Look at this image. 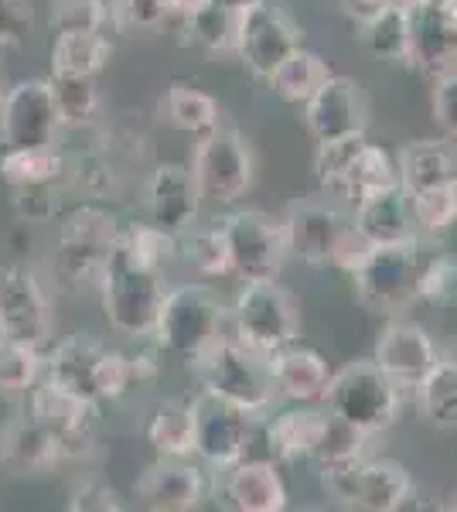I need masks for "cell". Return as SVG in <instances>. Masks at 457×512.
Listing matches in <instances>:
<instances>
[{
  "instance_id": "obj_28",
  "label": "cell",
  "mask_w": 457,
  "mask_h": 512,
  "mask_svg": "<svg viewBox=\"0 0 457 512\" xmlns=\"http://www.w3.org/2000/svg\"><path fill=\"white\" fill-rule=\"evenodd\" d=\"M355 24H359L362 48L372 59L406 65L410 59V7L403 0H386Z\"/></svg>"
},
{
  "instance_id": "obj_53",
  "label": "cell",
  "mask_w": 457,
  "mask_h": 512,
  "mask_svg": "<svg viewBox=\"0 0 457 512\" xmlns=\"http://www.w3.org/2000/svg\"><path fill=\"white\" fill-rule=\"evenodd\" d=\"M342 4V11L348 14V18H355V21H362L365 14H372L376 7H382L386 0H338Z\"/></svg>"
},
{
  "instance_id": "obj_37",
  "label": "cell",
  "mask_w": 457,
  "mask_h": 512,
  "mask_svg": "<svg viewBox=\"0 0 457 512\" xmlns=\"http://www.w3.org/2000/svg\"><path fill=\"white\" fill-rule=\"evenodd\" d=\"M164 113H168V120L181 130V134H188L195 140L212 134V130L222 123L215 96H209L198 86H191V82H171L168 93H164Z\"/></svg>"
},
{
  "instance_id": "obj_12",
  "label": "cell",
  "mask_w": 457,
  "mask_h": 512,
  "mask_svg": "<svg viewBox=\"0 0 457 512\" xmlns=\"http://www.w3.org/2000/svg\"><path fill=\"white\" fill-rule=\"evenodd\" d=\"M229 243L232 274L243 280H277L284 270L290 246L284 219H273L260 209H239L219 219Z\"/></svg>"
},
{
  "instance_id": "obj_27",
  "label": "cell",
  "mask_w": 457,
  "mask_h": 512,
  "mask_svg": "<svg viewBox=\"0 0 457 512\" xmlns=\"http://www.w3.org/2000/svg\"><path fill=\"white\" fill-rule=\"evenodd\" d=\"M324 420H328V410H318L314 403H294V407L273 414L267 424L270 454L277 461H311Z\"/></svg>"
},
{
  "instance_id": "obj_47",
  "label": "cell",
  "mask_w": 457,
  "mask_h": 512,
  "mask_svg": "<svg viewBox=\"0 0 457 512\" xmlns=\"http://www.w3.org/2000/svg\"><path fill=\"white\" fill-rule=\"evenodd\" d=\"M417 301L457 304V256H430V260H423Z\"/></svg>"
},
{
  "instance_id": "obj_35",
  "label": "cell",
  "mask_w": 457,
  "mask_h": 512,
  "mask_svg": "<svg viewBox=\"0 0 457 512\" xmlns=\"http://www.w3.org/2000/svg\"><path fill=\"white\" fill-rule=\"evenodd\" d=\"M331 76V65L321 59L318 52H307V48H294L284 62L277 65V72L267 79L273 96L280 103H290V106H304L318 89L324 86V79Z\"/></svg>"
},
{
  "instance_id": "obj_19",
  "label": "cell",
  "mask_w": 457,
  "mask_h": 512,
  "mask_svg": "<svg viewBox=\"0 0 457 512\" xmlns=\"http://www.w3.org/2000/svg\"><path fill=\"white\" fill-rule=\"evenodd\" d=\"M304 123L314 144L365 134L369 130V103H365L362 86L355 79L331 72L318 93L304 103Z\"/></svg>"
},
{
  "instance_id": "obj_56",
  "label": "cell",
  "mask_w": 457,
  "mask_h": 512,
  "mask_svg": "<svg viewBox=\"0 0 457 512\" xmlns=\"http://www.w3.org/2000/svg\"><path fill=\"white\" fill-rule=\"evenodd\" d=\"M0 52H4V48H0ZM0 79H4V69H0ZM0 96H4V86H0Z\"/></svg>"
},
{
  "instance_id": "obj_44",
  "label": "cell",
  "mask_w": 457,
  "mask_h": 512,
  "mask_svg": "<svg viewBox=\"0 0 457 512\" xmlns=\"http://www.w3.org/2000/svg\"><path fill=\"white\" fill-rule=\"evenodd\" d=\"M362 140H365V134L342 137V140H324V144H318V151H314V178H318V185L328 195L342 192V178L348 171V161L355 158V151L362 147Z\"/></svg>"
},
{
  "instance_id": "obj_18",
  "label": "cell",
  "mask_w": 457,
  "mask_h": 512,
  "mask_svg": "<svg viewBox=\"0 0 457 512\" xmlns=\"http://www.w3.org/2000/svg\"><path fill=\"white\" fill-rule=\"evenodd\" d=\"M410 69L437 79L457 69V0L410 7Z\"/></svg>"
},
{
  "instance_id": "obj_46",
  "label": "cell",
  "mask_w": 457,
  "mask_h": 512,
  "mask_svg": "<svg viewBox=\"0 0 457 512\" xmlns=\"http://www.w3.org/2000/svg\"><path fill=\"white\" fill-rule=\"evenodd\" d=\"M110 0H52L55 31H106Z\"/></svg>"
},
{
  "instance_id": "obj_52",
  "label": "cell",
  "mask_w": 457,
  "mask_h": 512,
  "mask_svg": "<svg viewBox=\"0 0 457 512\" xmlns=\"http://www.w3.org/2000/svg\"><path fill=\"white\" fill-rule=\"evenodd\" d=\"M164 4V18L174 21V24H181V21H188L191 14L198 11V7L205 4V0H161Z\"/></svg>"
},
{
  "instance_id": "obj_25",
  "label": "cell",
  "mask_w": 457,
  "mask_h": 512,
  "mask_svg": "<svg viewBox=\"0 0 457 512\" xmlns=\"http://www.w3.org/2000/svg\"><path fill=\"white\" fill-rule=\"evenodd\" d=\"M226 499L239 512H284L290 495L273 461L243 458L226 475Z\"/></svg>"
},
{
  "instance_id": "obj_58",
  "label": "cell",
  "mask_w": 457,
  "mask_h": 512,
  "mask_svg": "<svg viewBox=\"0 0 457 512\" xmlns=\"http://www.w3.org/2000/svg\"><path fill=\"white\" fill-rule=\"evenodd\" d=\"M454 362H457V359H454Z\"/></svg>"
},
{
  "instance_id": "obj_14",
  "label": "cell",
  "mask_w": 457,
  "mask_h": 512,
  "mask_svg": "<svg viewBox=\"0 0 457 512\" xmlns=\"http://www.w3.org/2000/svg\"><path fill=\"white\" fill-rule=\"evenodd\" d=\"M28 414L58 437L62 458L82 461L96 451V403L82 400L79 393L58 386L55 379L41 376L31 386Z\"/></svg>"
},
{
  "instance_id": "obj_21",
  "label": "cell",
  "mask_w": 457,
  "mask_h": 512,
  "mask_svg": "<svg viewBox=\"0 0 457 512\" xmlns=\"http://www.w3.org/2000/svg\"><path fill=\"white\" fill-rule=\"evenodd\" d=\"M372 359L379 362V369L393 379L396 386L406 393L420 383L423 376L434 369V362L440 359L434 338L423 325L406 318H393L376 338V355Z\"/></svg>"
},
{
  "instance_id": "obj_33",
  "label": "cell",
  "mask_w": 457,
  "mask_h": 512,
  "mask_svg": "<svg viewBox=\"0 0 457 512\" xmlns=\"http://www.w3.org/2000/svg\"><path fill=\"white\" fill-rule=\"evenodd\" d=\"M393 185H400L396 158L382 144H369V140H362V147L355 151V158L348 161V171L342 178V192H338V198H348L352 205H359L362 198L386 192V188H393Z\"/></svg>"
},
{
  "instance_id": "obj_11",
  "label": "cell",
  "mask_w": 457,
  "mask_h": 512,
  "mask_svg": "<svg viewBox=\"0 0 457 512\" xmlns=\"http://www.w3.org/2000/svg\"><path fill=\"white\" fill-rule=\"evenodd\" d=\"M103 297V315L110 328L123 338H144L154 332L157 308L164 301V284L157 270L134 267L113 253V263L99 287Z\"/></svg>"
},
{
  "instance_id": "obj_39",
  "label": "cell",
  "mask_w": 457,
  "mask_h": 512,
  "mask_svg": "<svg viewBox=\"0 0 457 512\" xmlns=\"http://www.w3.org/2000/svg\"><path fill=\"white\" fill-rule=\"evenodd\" d=\"M406 195H410V212H413L417 233L437 239V236H447L457 226V178L420 188V192H406Z\"/></svg>"
},
{
  "instance_id": "obj_57",
  "label": "cell",
  "mask_w": 457,
  "mask_h": 512,
  "mask_svg": "<svg viewBox=\"0 0 457 512\" xmlns=\"http://www.w3.org/2000/svg\"><path fill=\"white\" fill-rule=\"evenodd\" d=\"M451 509H454V512H457V495H454V502H451Z\"/></svg>"
},
{
  "instance_id": "obj_54",
  "label": "cell",
  "mask_w": 457,
  "mask_h": 512,
  "mask_svg": "<svg viewBox=\"0 0 457 512\" xmlns=\"http://www.w3.org/2000/svg\"><path fill=\"white\" fill-rule=\"evenodd\" d=\"M212 4H219V7H232V11H249V7L263 4V0H212Z\"/></svg>"
},
{
  "instance_id": "obj_55",
  "label": "cell",
  "mask_w": 457,
  "mask_h": 512,
  "mask_svg": "<svg viewBox=\"0 0 457 512\" xmlns=\"http://www.w3.org/2000/svg\"><path fill=\"white\" fill-rule=\"evenodd\" d=\"M406 7H417V4H427V0H403Z\"/></svg>"
},
{
  "instance_id": "obj_40",
  "label": "cell",
  "mask_w": 457,
  "mask_h": 512,
  "mask_svg": "<svg viewBox=\"0 0 457 512\" xmlns=\"http://www.w3.org/2000/svg\"><path fill=\"white\" fill-rule=\"evenodd\" d=\"M181 256L195 274L202 277H226L232 274V260H229V243H226V233H222L219 222L212 226H202V229H185L181 233V243H178Z\"/></svg>"
},
{
  "instance_id": "obj_6",
  "label": "cell",
  "mask_w": 457,
  "mask_h": 512,
  "mask_svg": "<svg viewBox=\"0 0 457 512\" xmlns=\"http://www.w3.org/2000/svg\"><path fill=\"white\" fill-rule=\"evenodd\" d=\"M328 414L342 417L345 424L359 427L365 434H382L400 420L403 390L379 369L376 359L345 362L338 373H331L328 393H324Z\"/></svg>"
},
{
  "instance_id": "obj_45",
  "label": "cell",
  "mask_w": 457,
  "mask_h": 512,
  "mask_svg": "<svg viewBox=\"0 0 457 512\" xmlns=\"http://www.w3.org/2000/svg\"><path fill=\"white\" fill-rule=\"evenodd\" d=\"M161 24H168L161 0H110V28L120 35H151Z\"/></svg>"
},
{
  "instance_id": "obj_42",
  "label": "cell",
  "mask_w": 457,
  "mask_h": 512,
  "mask_svg": "<svg viewBox=\"0 0 457 512\" xmlns=\"http://www.w3.org/2000/svg\"><path fill=\"white\" fill-rule=\"evenodd\" d=\"M365 444H369V434L359 431V427L345 424L342 417L328 414L324 420V431H321V441L314 448L311 461L318 465V472L324 468H345V465H355V461L365 458Z\"/></svg>"
},
{
  "instance_id": "obj_32",
  "label": "cell",
  "mask_w": 457,
  "mask_h": 512,
  "mask_svg": "<svg viewBox=\"0 0 457 512\" xmlns=\"http://www.w3.org/2000/svg\"><path fill=\"white\" fill-rule=\"evenodd\" d=\"M113 48L103 31H55L52 41V76H86L96 79L106 69Z\"/></svg>"
},
{
  "instance_id": "obj_9",
  "label": "cell",
  "mask_w": 457,
  "mask_h": 512,
  "mask_svg": "<svg viewBox=\"0 0 457 512\" xmlns=\"http://www.w3.org/2000/svg\"><path fill=\"white\" fill-rule=\"evenodd\" d=\"M321 485L338 506L396 512L413 502V478L393 458H362L345 468H324Z\"/></svg>"
},
{
  "instance_id": "obj_48",
  "label": "cell",
  "mask_w": 457,
  "mask_h": 512,
  "mask_svg": "<svg viewBox=\"0 0 457 512\" xmlns=\"http://www.w3.org/2000/svg\"><path fill=\"white\" fill-rule=\"evenodd\" d=\"M62 209V185H35V188H14V212L24 222L45 226Z\"/></svg>"
},
{
  "instance_id": "obj_4",
  "label": "cell",
  "mask_w": 457,
  "mask_h": 512,
  "mask_svg": "<svg viewBox=\"0 0 457 512\" xmlns=\"http://www.w3.org/2000/svg\"><path fill=\"white\" fill-rule=\"evenodd\" d=\"M420 239H400V243H365L362 256L348 270L362 308L372 315H400L417 301V280H420Z\"/></svg>"
},
{
  "instance_id": "obj_1",
  "label": "cell",
  "mask_w": 457,
  "mask_h": 512,
  "mask_svg": "<svg viewBox=\"0 0 457 512\" xmlns=\"http://www.w3.org/2000/svg\"><path fill=\"white\" fill-rule=\"evenodd\" d=\"M120 222L103 205H76L58 226L55 243V277L72 294H99L103 277L113 263Z\"/></svg>"
},
{
  "instance_id": "obj_5",
  "label": "cell",
  "mask_w": 457,
  "mask_h": 512,
  "mask_svg": "<svg viewBox=\"0 0 457 512\" xmlns=\"http://www.w3.org/2000/svg\"><path fill=\"white\" fill-rule=\"evenodd\" d=\"M226 325L229 311L209 284H181L164 291L151 335L164 352L195 362L226 335Z\"/></svg>"
},
{
  "instance_id": "obj_29",
  "label": "cell",
  "mask_w": 457,
  "mask_h": 512,
  "mask_svg": "<svg viewBox=\"0 0 457 512\" xmlns=\"http://www.w3.org/2000/svg\"><path fill=\"white\" fill-rule=\"evenodd\" d=\"M69 178V158L48 147H0V181L7 188H35V185H62Z\"/></svg>"
},
{
  "instance_id": "obj_3",
  "label": "cell",
  "mask_w": 457,
  "mask_h": 512,
  "mask_svg": "<svg viewBox=\"0 0 457 512\" xmlns=\"http://www.w3.org/2000/svg\"><path fill=\"white\" fill-rule=\"evenodd\" d=\"M45 376L89 403L120 400L134 386V362L93 335H69L45 355Z\"/></svg>"
},
{
  "instance_id": "obj_41",
  "label": "cell",
  "mask_w": 457,
  "mask_h": 512,
  "mask_svg": "<svg viewBox=\"0 0 457 512\" xmlns=\"http://www.w3.org/2000/svg\"><path fill=\"white\" fill-rule=\"evenodd\" d=\"M45 376V352L21 338L0 335V393H28Z\"/></svg>"
},
{
  "instance_id": "obj_16",
  "label": "cell",
  "mask_w": 457,
  "mask_h": 512,
  "mask_svg": "<svg viewBox=\"0 0 457 512\" xmlns=\"http://www.w3.org/2000/svg\"><path fill=\"white\" fill-rule=\"evenodd\" d=\"M294 48H301V24L290 18L284 7L263 0V4L243 11L236 55L256 79H270Z\"/></svg>"
},
{
  "instance_id": "obj_43",
  "label": "cell",
  "mask_w": 457,
  "mask_h": 512,
  "mask_svg": "<svg viewBox=\"0 0 457 512\" xmlns=\"http://www.w3.org/2000/svg\"><path fill=\"white\" fill-rule=\"evenodd\" d=\"M52 93L65 127H89L99 117L96 79L86 76H52Z\"/></svg>"
},
{
  "instance_id": "obj_51",
  "label": "cell",
  "mask_w": 457,
  "mask_h": 512,
  "mask_svg": "<svg viewBox=\"0 0 457 512\" xmlns=\"http://www.w3.org/2000/svg\"><path fill=\"white\" fill-rule=\"evenodd\" d=\"M31 31V0H0V48L24 41Z\"/></svg>"
},
{
  "instance_id": "obj_22",
  "label": "cell",
  "mask_w": 457,
  "mask_h": 512,
  "mask_svg": "<svg viewBox=\"0 0 457 512\" xmlns=\"http://www.w3.org/2000/svg\"><path fill=\"white\" fill-rule=\"evenodd\" d=\"M144 202L154 226L168 229L174 236H181L185 229L195 226L198 209H202V192H198V181L191 175V164L181 161L154 164L151 178H147Z\"/></svg>"
},
{
  "instance_id": "obj_50",
  "label": "cell",
  "mask_w": 457,
  "mask_h": 512,
  "mask_svg": "<svg viewBox=\"0 0 457 512\" xmlns=\"http://www.w3.org/2000/svg\"><path fill=\"white\" fill-rule=\"evenodd\" d=\"M430 110H434V120H437V127L444 130V137L457 144V69L434 79Z\"/></svg>"
},
{
  "instance_id": "obj_23",
  "label": "cell",
  "mask_w": 457,
  "mask_h": 512,
  "mask_svg": "<svg viewBox=\"0 0 457 512\" xmlns=\"http://www.w3.org/2000/svg\"><path fill=\"white\" fill-rule=\"evenodd\" d=\"M267 366L273 386H277V396H284L290 403H321L324 393H328L331 373H335L318 349L301 342H290L284 349L270 352Z\"/></svg>"
},
{
  "instance_id": "obj_36",
  "label": "cell",
  "mask_w": 457,
  "mask_h": 512,
  "mask_svg": "<svg viewBox=\"0 0 457 512\" xmlns=\"http://www.w3.org/2000/svg\"><path fill=\"white\" fill-rule=\"evenodd\" d=\"M174 253H178V236L154 226L151 219L120 226V239H116V256H120V260L164 274V267L174 260Z\"/></svg>"
},
{
  "instance_id": "obj_7",
  "label": "cell",
  "mask_w": 457,
  "mask_h": 512,
  "mask_svg": "<svg viewBox=\"0 0 457 512\" xmlns=\"http://www.w3.org/2000/svg\"><path fill=\"white\" fill-rule=\"evenodd\" d=\"M290 256L307 267H338L352 270L365 250V239L355 233L352 219L331 202H294L284 216Z\"/></svg>"
},
{
  "instance_id": "obj_17",
  "label": "cell",
  "mask_w": 457,
  "mask_h": 512,
  "mask_svg": "<svg viewBox=\"0 0 457 512\" xmlns=\"http://www.w3.org/2000/svg\"><path fill=\"white\" fill-rule=\"evenodd\" d=\"M0 335L21 338L38 349L52 342V304L35 270H0Z\"/></svg>"
},
{
  "instance_id": "obj_20",
  "label": "cell",
  "mask_w": 457,
  "mask_h": 512,
  "mask_svg": "<svg viewBox=\"0 0 457 512\" xmlns=\"http://www.w3.org/2000/svg\"><path fill=\"white\" fill-rule=\"evenodd\" d=\"M137 502L154 512H191L209 495V475L202 465H191L188 458H157L140 472Z\"/></svg>"
},
{
  "instance_id": "obj_24",
  "label": "cell",
  "mask_w": 457,
  "mask_h": 512,
  "mask_svg": "<svg viewBox=\"0 0 457 512\" xmlns=\"http://www.w3.org/2000/svg\"><path fill=\"white\" fill-rule=\"evenodd\" d=\"M62 458L58 437L41 427L31 414L11 417L0 427V465L14 475H45Z\"/></svg>"
},
{
  "instance_id": "obj_38",
  "label": "cell",
  "mask_w": 457,
  "mask_h": 512,
  "mask_svg": "<svg viewBox=\"0 0 457 512\" xmlns=\"http://www.w3.org/2000/svg\"><path fill=\"white\" fill-rule=\"evenodd\" d=\"M239 21H243V11H232V7H219L212 0H205L188 21H181V31L191 38V45L205 48V52L236 55Z\"/></svg>"
},
{
  "instance_id": "obj_8",
  "label": "cell",
  "mask_w": 457,
  "mask_h": 512,
  "mask_svg": "<svg viewBox=\"0 0 457 512\" xmlns=\"http://www.w3.org/2000/svg\"><path fill=\"white\" fill-rule=\"evenodd\" d=\"M229 325L239 342L260 355L284 349L301 335L294 294L277 280H246L236 297V308L229 311Z\"/></svg>"
},
{
  "instance_id": "obj_2",
  "label": "cell",
  "mask_w": 457,
  "mask_h": 512,
  "mask_svg": "<svg viewBox=\"0 0 457 512\" xmlns=\"http://www.w3.org/2000/svg\"><path fill=\"white\" fill-rule=\"evenodd\" d=\"M191 366H195V376L205 393L236 403L239 410L253 414L256 420L267 417L277 403V386H273L267 355L253 352L232 332L222 335L212 349H205Z\"/></svg>"
},
{
  "instance_id": "obj_49",
  "label": "cell",
  "mask_w": 457,
  "mask_h": 512,
  "mask_svg": "<svg viewBox=\"0 0 457 512\" xmlns=\"http://www.w3.org/2000/svg\"><path fill=\"white\" fill-rule=\"evenodd\" d=\"M72 512H120L123 499L113 485H106L103 478H82V482L69 495Z\"/></svg>"
},
{
  "instance_id": "obj_30",
  "label": "cell",
  "mask_w": 457,
  "mask_h": 512,
  "mask_svg": "<svg viewBox=\"0 0 457 512\" xmlns=\"http://www.w3.org/2000/svg\"><path fill=\"white\" fill-rule=\"evenodd\" d=\"M396 168H400V185L406 192H420V188L457 178V151L447 137L413 140V144H406L400 151Z\"/></svg>"
},
{
  "instance_id": "obj_15",
  "label": "cell",
  "mask_w": 457,
  "mask_h": 512,
  "mask_svg": "<svg viewBox=\"0 0 457 512\" xmlns=\"http://www.w3.org/2000/svg\"><path fill=\"white\" fill-rule=\"evenodd\" d=\"M191 407H195V458L209 468L229 472L236 461L246 458L256 417L205 390L191 400Z\"/></svg>"
},
{
  "instance_id": "obj_31",
  "label": "cell",
  "mask_w": 457,
  "mask_h": 512,
  "mask_svg": "<svg viewBox=\"0 0 457 512\" xmlns=\"http://www.w3.org/2000/svg\"><path fill=\"white\" fill-rule=\"evenodd\" d=\"M147 444L157 458H191L195 454V407L191 400H161L147 417Z\"/></svg>"
},
{
  "instance_id": "obj_10",
  "label": "cell",
  "mask_w": 457,
  "mask_h": 512,
  "mask_svg": "<svg viewBox=\"0 0 457 512\" xmlns=\"http://www.w3.org/2000/svg\"><path fill=\"white\" fill-rule=\"evenodd\" d=\"M253 147L236 127H215L212 134L198 137L191 175L198 181L202 202L232 205L253 185Z\"/></svg>"
},
{
  "instance_id": "obj_13",
  "label": "cell",
  "mask_w": 457,
  "mask_h": 512,
  "mask_svg": "<svg viewBox=\"0 0 457 512\" xmlns=\"http://www.w3.org/2000/svg\"><path fill=\"white\" fill-rule=\"evenodd\" d=\"M65 123L58 113L52 79H21L0 96V147L58 144Z\"/></svg>"
},
{
  "instance_id": "obj_34",
  "label": "cell",
  "mask_w": 457,
  "mask_h": 512,
  "mask_svg": "<svg viewBox=\"0 0 457 512\" xmlns=\"http://www.w3.org/2000/svg\"><path fill=\"white\" fill-rule=\"evenodd\" d=\"M413 403L423 424L437 427V431H454L457 427V362L437 359L434 369L413 386Z\"/></svg>"
},
{
  "instance_id": "obj_26",
  "label": "cell",
  "mask_w": 457,
  "mask_h": 512,
  "mask_svg": "<svg viewBox=\"0 0 457 512\" xmlns=\"http://www.w3.org/2000/svg\"><path fill=\"white\" fill-rule=\"evenodd\" d=\"M352 226L365 243H400V239L417 236L410 212V195L403 185H393L386 192H376L355 205Z\"/></svg>"
}]
</instances>
